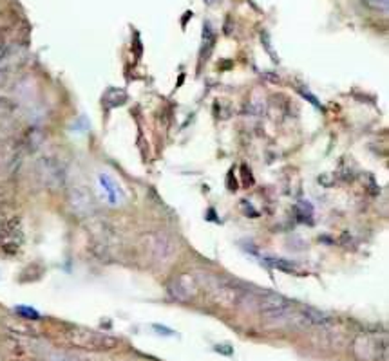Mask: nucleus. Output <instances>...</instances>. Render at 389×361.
Returning <instances> with one entry per match:
<instances>
[{
    "label": "nucleus",
    "instance_id": "1",
    "mask_svg": "<svg viewBox=\"0 0 389 361\" xmlns=\"http://www.w3.org/2000/svg\"><path fill=\"white\" fill-rule=\"evenodd\" d=\"M64 338L69 345L82 351H91V353H107L118 347V339L105 332H98L87 327L69 325L64 329Z\"/></svg>",
    "mask_w": 389,
    "mask_h": 361
},
{
    "label": "nucleus",
    "instance_id": "2",
    "mask_svg": "<svg viewBox=\"0 0 389 361\" xmlns=\"http://www.w3.org/2000/svg\"><path fill=\"white\" fill-rule=\"evenodd\" d=\"M353 354L360 361H384L388 354V344L379 336L362 335L353 341Z\"/></svg>",
    "mask_w": 389,
    "mask_h": 361
},
{
    "label": "nucleus",
    "instance_id": "3",
    "mask_svg": "<svg viewBox=\"0 0 389 361\" xmlns=\"http://www.w3.org/2000/svg\"><path fill=\"white\" fill-rule=\"evenodd\" d=\"M38 176L47 188L58 190L66 183V168L58 159L45 155L38 161Z\"/></svg>",
    "mask_w": 389,
    "mask_h": 361
},
{
    "label": "nucleus",
    "instance_id": "4",
    "mask_svg": "<svg viewBox=\"0 0 389 361\" xmlns=\"http://www.w3.org/2000/svg\"><path fill=\"white\" fill-rule=\"evenodd\" d=\"M210 295L219 305L235 307V305L243 302L244 293L235 284L223 280V278H216V280H212V286H210Z\"/></svg>",
    "mask_w": 389,
    "mask_h": 361
},
{
    "label": "nucleus",
    "instance_id": "5",
    "mask_svg": "<svg viewBox=\"0 0 389 361\" xmlns=\"http://www.w3.org/2000/svg\"><path fill=\"white\" fill-rule=\"evenodd\" d=\"M69 204H71L73 212L76 215H89L93 212V197L85 186H75L69 192Z\"/></svg>",
    "mask_w": 389,
    "mask_h": 361
},
{
    "label": "nucleus",
    "instance_id": "6",
    "mask_svg": "<svg viewBox=\"0 0 389 361\" xmlns=\"http://www.w3.org/2000/svg\"><path fill=\"white\" fill-rule=\"evenodd\" d=\"M170 293L177 300H191L198 293V282H196V278L191 277V275H179L170 284Z\"/></svg>",
    "mask_w": 389,
    "mask_h": 361
},
{
    "label": "nucleus",
    "instance_id": "7",
    "mask_svg": "<svg viewBox=\"0 0 389 361\" xmlns=\"http://www.w3.org/2000/svg\"><path fill=\"white\" fill-rule=\"evenodd\" d=\"M149 252H151V255L154 256L156 260L165 262V260H168L174 255L176 246H174V243L167 237V235H161V233L152 235L151 244H149Z\"/></svg>",
    "mask_w": 389,
    "mask_h": 361
},
{
    "label": "nucleus",
    "instance_id": "8",
    "mask_svg": "<svg viewBox=\"0 0 389 361\" xmlns=\"http://www.w3.org/2000/svg\"><path fill=\"white\" fill-rule=\"evenodd\" d=\"M100 179H102V185L105 186V190L109 192V201H111L112 204L118 203L119 192H118V188H116L115 180H112L109 176H100Z\"/></svg>",
    "mask_w": 389,
    "mask_h": 361
},
{
    "label": "nucleus",
    "instance_id": "9",
    "mask_svg": "<svg viewBox=\"0 0 389 361\" xmlns=\"http://www.w3.org/2000/svg\"><path fill=\"white\" fill-rule=\"evenodd\" d=\"M364 6L376 13H388V8H389V0H362Z\"/></svg>",
    "mask_w": 389,
    "mask_h": 361
},
{
    "label": "nucleus",
    "instance_id": "10",
    "mask_svg": "<svg viewBox=\"0 0 389 361\" xmlns=\"http://www.w3.org/2000/svg\"><path fill=\"white\" fill-rule=\"evenodd\" d=\"M9 110H11V102L6 98H0V116L8 114Z\"/></svg>",
    "mask_w": 389,
    "mask_h": 361
},
{
    "label": "nucleus",
    "instance_id": "11",
    "mask_svg": "<svg viewBox=\"0 0 389 361\" xmlns=\"http://www.w3.org/2000/svg\"><path fill=\"white\" fill-rule=\"evenodd\" d=\"M47 361H85V360L75 356H51L47 358Z\"/></svg>",
    "mask_w": 389,
    "mask_h": 361
},
{
    "label": "nucleus",
    "instance_id": "12",
    "mask_svg": "<svg viewBox=\"0 0 389 361\" xmlns=\"http://www.w3.org/2000/svg\"><path fill=\"white\" fill-rule=\"evenodd\" d=\"M2 79H4V72L0 71V82H2Z\"/></svg>",
    "mask_w": 389,
    "mask_h": 361
},
{
    "label": "nucleus",
    "instance_id": "13",
    "mask_svg": "<svg viewBox=\"0 0 389 361\" xmlns=\"http://www.w3.org/2000/svg\"><path fill=\"white\" fill-rule=\"evenodd\" d=\"M205 2H212V0H205Z\"/></svg>",
    "mask_w": 389,
    "mask_h": 361
}]
</instances>
